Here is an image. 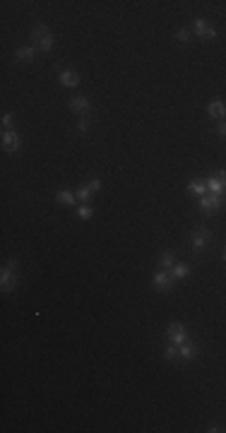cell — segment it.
I'll use <instances>...</instances> for the list:
<instances>
[{"mask_svg": "<svg viewBox=\"0 0 226 433\" xmlns=\"http://www.w3.org/2000/svg\"><path fill=\"white\" fill-rule=\"evenodd\" d=\"M68 106H70V111L79 113L82 118H84V116L89 113V109H92V104H89L87 97H72V99L68 101Z\"/></svg>", "mask_w": 226, "mask_h": 433, "instance_id": "obj_10", "label": "cell"}, {"mask_svg": "<svg viewBox=\"0 0 226 433\" xmlns=\"http://www.w3.org/2000/svg\"><path fill=\"white\" fill-rule=\"evenodd\" d=\"M209 236H212V233H209V229H207V226H197L195 231L190 233V241H193V251H195V253H202V251H205V246L209 243Z\"/></svg>", "mask_w": 226, "mask_h": 433, "instance_id": "obj_7", "label": "cell"}, {"mask_svg": "<svg viewBox=\"0 0 226 433\" xmlns=\"http://www.w3.org/2000/svg\"><path fill=\"white\" fill-rule=\"evenodd\" d=\"M164 359H166V361H176L178 359V347L176 344H166V349H164Z\"/></svg>", "mask_w": 226, "mask_h": 433, "instance_id": "obj_20", "label": "cell"}, {"mask_svg": "<svg viewBox=\"0 0 226 433\" xmlns=\"http://www.w3.org/2000/svg\"><path fill=\"white\" fill-rule=\"evenodd\" d=\"M77 217L79 219H92L94 217V210L89 205H82V207H77Z\"/></svg>", "mask_w": 226, "mask_h": 433, "instance_id": "obj_21", "label": "cell"}, {"mask_svg": "<svg viewBox=\"0 0 226 433\" xmlns=\"http://www.w3.org/2000/svg\"><path fill=\"white\" fill-rule=\"evenodd\" d=\"M34 56H36V49H34V46H24V49H17V51H15V61H20V63L31 61Z\"/></svg>", "mask_w": 226, "mask_h": 433, "instance_id": "obj_16", "label": "cell"}, {"mask_svg": "<svg viewBox=\"0 0 226 433\" xmlns=\"http://www.w3.org/2000/svg\"><path fill=\"white\" fill-rule=\"evenodd\" d=\"M176 39H178V41H183V43H186V41H190V31H188V29H178Z\"/></svg>", "mask_w": 226, "mask_h": 433, "instance_id": "obj_23", "label": "cell"}, {"mask_svg": "<svg viewBox=\"0 0 226 433\" xmlns=\"http://www.w3.org/2000/svg\"><path fill=\"white\" fill-rule=\"evenodd\" d=\"M56 202H58V205H65V207H72V205L77 202V195L72 190H58L56 193Z\"/></svg>", "mask_w": 226, "mask_h": 433, "instance_id": "obj_15", "label": "cell"}, {"mask_svg": "<svg viewBox=\"0 0 226 433\" xmlns=\"http://www.w3.org/2000/svg\"><path fill=\"white\" fill-rule=\"evenodd\" d=\"M89 190L99 193V190H101V181H99V178H92V183H89Z\"/></svg>", "mask_w": 226, "mask_h": 433, "instance_id": "obj_24", "label": "cell"}, {"mask_svg": "<svg viewBox=\"0 0 226 433\" xmlns=\"http://www.w3.org/2000/svg\"><path fill=\"white\" fill-rule=\"evenodd\" d=\"M171 274H173V279H188V277H190V265H186V262H178V265H173Z\"/></svg>", "mask_w": 226, "mask_h": 433, "instance_id": "obj_18", "label": "cell"}, {"mask_svg": "<svg viewBox=\"0 0 226 433\" xmlns=\"http://www.w3.org/2000/svg\"><path fill=\"white\" fill-rule=\"evenodd\" d=\"M224 260H226V248H224Z\"/></svg>", "mask_w": 226, "mask_h": 433, "instance_id": "obj_27", "label": "cell"}, {"mask_svg": "<svg viewBox=\"0 0 226 433\" xmlns=\"http://www.w3.org/2000/svg\"><path fill=\"white\" fill-rule=\"evenodd\" d=\"M186 190L190 193V195H197V198H202V195H207V181H205V178H197V181L188 183Z\"/></svg>", "mask_w": 226, "mask_h": 433, "instance_id": "obj_14", "label": "cell"}, {"mask_svg": "<svg viewBox=\"0 0 226 433\" xmlns=\"http://www.w3.org/2000/svg\"><path fill=\"white\" fill-rule=\"evenodd\" d=\"M58 80L63 87H68V89H75V87H79V75L75 70H60Z\"/></svg>", "mask_w": 226, "mask_h": 433, "instance_id": "obj_13", "label": "cell"}, {"mask_svg": "<svg viewBox=\"0 0 226 433\" xmlns=\"http://www.w3.org/2000/svg\"><path fill=\"white\" fill-rule=\"evenodd\" d=\"M173 274L168 272V270H159L154 277H152V286L157 289V292H161V294H168L171 292V286H173Z\"/></svg>", "mask_w": 226, "mask_h": 433, "instance_id": "obj_5", "label": "cell"}, {"mask_svg": "<svg viewBox=\"0 0 226 433\" xmlns=\"http://www.w3.org/2000/svg\"><path fill=\"white\" fill-rule=\"evenodd\" d=\"M17 260H8L5 265H3V272H0V289L5 294L15 292V286H17Z\"/></svg>", "mask_w": 226, "mask_h": 433, "instance_id": "obj_2", "label": "cell"}, {"mask_svg": "<svg viewBox=\"0 0 226 433\" xmlns=\"http://www.w3.org/2000/svg\"><path fill=\"white\" fill-rule=\"evenodd\" d=\"M75 195H77L79 202H84V205H87V202L92 200V195H94V193L89 190V185H82V188H77V193H75Z\"/></svg>", "mask_w": 226, "mask_h": 433, "instance_id": "obj_19", "label": "cell"}, {"mask_svg": "<svg viewBox=\"0 0 226 433\" xmlns=\"http://www.w3.org/2000/svg\"><path fill=\"white\" fill-rule=\"evenodd\" d=\"M207 193L212 195H226V171H214L212 176H207Z\"/></svg>", "mask_w": 226, "mask_h": 433, "instance_id": "obj_3", "label": "cell"}, {"mask_svg": "<svg viewBox=\"0 0 226 433\" xmlns=\"http://www.w3.org/2000/svg\"><path fill=\"white\" fill-rule=\"evenodd\" d=\"M173 265H176V258H173V253H171V251H164V253H161V258H159V267L171 272V270H173Z\"/></svg>", "mask_w": 226, "mask_h": 433, "instance_id": "obj_17", "label": "cell"}, {"mask_svg": "<svg viewBox=\"0 0 226 433\" xmlns=\"http://www.w3.org/2000/svg\"><path fill=\"white\" fill-rule=\"evenodd\" d=\"M166 334H168V340L176 344V347H180V344L186 342L188 337H186V327H183V322H171L168 325V330H166Z\"/></svg>", "mask_w": 226, "mask_h": 433, "instance_id": "obj_8", "label": "cell"}, {"mask_svg": "<svg viewBox=\"0 0 226 433\" xmlns=\"http://www.w3.org/2000/svg\"><path fill=\"white\" fill-rule=\"evenodd\" d=\"M207 116L214 118V121H226V104L221 99H214L207 106Z\"/></svg>", "mask_w": 226, "mask_h": 433, "instance_id": "obj_11", "label": "cell"}, {"mask_svg": "<svg viewBox=\"0 0 226 433\" xmlns=\"http://www.w3.org/2000/svg\"><path fill=\"white\" fill-rule=\"evenodd\" d=\"M221 207H224V195H212V193H207V195L200 198V210L205 212V214H214V212H219Z\"/></svg>", "mask_w": 226, "mask_h": 433, "instance_id": "obj_4", "label": "cell"}, {"mask_svg": "<svg viewBox=\"0 0 226 433\" xmlns=\"http://www.w3.org/2000/svg\"><path fill=\"white\" fill-rule=\"evenodd\" d=\"M20 135L15 130H5L3 132V150L8 152V154H12V152H17L20 150Z\"/></svg>", "mask_w": 226, "mask_h": 433, "instance_id": "obj_9", "label": "cell"}, {"mask_svg": "<svg viewBox=\"0 0 226 433\" xmlns=\"http://www.w3.org/2000/svg\"><path fill=\"white\" fill-rule=\"evenodd\" d=\"M31 43H34V49L36 51H53V46H56V39H53V34L49 31V27L46 24H36L34 29H31Z\"/></svg>", "mask_w": 226, "mask_h": 433, "instance_id": "obj_1", "label": "cell"}, {"mask_svg": "<svg viewBox=\"0 0 226 433\" xmlns=\"http://www.w3.org/2000/svg\"><path fill=\"white\" fill-rule=\"evenodd\" d=\"M193 31L197 34V39H202V41H212L216 36L214 27H212L207 20H202V17H197V20L193 22Z\"/></svg>", "mask_w": 226, "mask_h": 433, "instance_id": "obj_6", "label": "cell"}, {"mask_svg": "<svg viewBox=\"0 0 226 433\" xmlns=\"http://www.w3.org/2000/svg\"><path fill=\"white\" fill-rule=\"evenodd\" d=\"M10 125H12V113H5V116H3V128L8 130Z\"/></svg>", "mask_w": 226, "mask_h": 433, "instance_id": "obj_26", "label": "cell"}, {"mask_svg": "<svg viewBox=\"0 0 226 433\" xmlns=\"http://www.w3.org/2000/svg\"><path fill=\"white\" fill-rule=\"evenodd\" d=\"M77 130L82 132V135H84V132L89 130V118H87V116H84V118H79V123H77Z\"/></svg>", "mask_w": 226, "mask_h": 433, "instance_id": "obj_22", "label": "cell"}, {"mask_svg": "<svg viewBox=\"0 0 226 433\" xmlns=\"http://www.w3.org/2000/svg\"><path fill=\"white\" fill-rule=\"evenodd\" d=\"M195 356H197V344L195 342L186 340V342L178 347V359H180V361H193Z\"/></svg>", "mask_w": 226, "mask_h": 433, "instance_id": "obj_12", "label": "cell"}, {"mask_svg": "<svg viewBox=\"0 0 226 433\" xmlns=\"http://www.w3.org/2000/svg\"><path fill=\"white\" fill-rule=\"evenodd\" d=\"M216 135H219V137H226V121H219V125H216Z\"/></svg>", "mask_w": 226, "mask_h": 433, "instance_id": "obj_25", "label": "cell"}]
</instances>
